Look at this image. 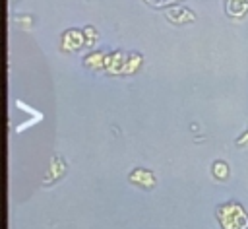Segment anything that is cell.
<instances>
[{"instance_id":"cell-1","label":"cell","mask_w":248,"mask_h":229,"mask_svg":"<svg viewBox=\"0 0 248 229\" xmlns=\"http://www.w3.org/2000/svg\"><path fill=\"white\" fill-rule=\"evenodd\" d=\"M217 219L223 229H248V213L238 202H227L217 208Z\"/></svg>"},{"instance_id":"cell-2","label":"cell","mask_w":248,"mask_h":229,"mask_svg":"<svg viewBox=\"0 0 248 229\" xmlns=\"http://www.w3.org/2000/svg\"><path fill=\"white\" fill-rule=\"evenodd\" d=\"M83 45H85V35H83V31H78V29H68V31H64V35H62V50L74 52V50L81 49Z\"/></svg>"},{"instance_id":"cell-3","label":"cell","mask_w":248,"mask_h":229,"mask_svg":"<svg viewBox=\"0 0 248 229\" xmlns=\"http://www.w3.org/2000/svg\"><path fill=\"white\" fill-rule=\"evenodd\" d=\"M126 60H128V54H124L120 50H114L112 54H108L105 58V68H107L108 74H124Z\"/></svg>"},{"instance_id":"cell-4","label":"cell","mask_w":248,"mask_h":229,"mask_svg":"<svg viewBox=\"0 0 248 229\" xmlns=\"http://www.w3.org/2000/svg\"><path fill=\"white\" fill-rule=\"evenodd\" d=\"M130 182L138 184L140 188L149 190V188L155 186L157 179H155V175H153L151 171H147V169H134V171L130 173Z\"/></svg>"},{"instance_id":"cell-5","label":"cell","mask_w":248,"mask_h":229,"mask_svg":"<svg viewBox=\"0 0 248 229\" xmlns=\"http://www.w3.org/2000/svg\"><path fill=\"white\" fill-rule=\"evenodd\" d=\"M167 17H169L172 23H188V21H194V19H196L194 12H190V10L184 8V6H174V8L167 10Z\"/></svg>"},{"instance_id":"cell-6","label":"cell","mask_w":248,"mask_h":229,"mask_svg":"<svg viewBox=\"0 0 248 229\" xmlns=\"http://www.w3.org/2000/svg\"><path fill=\"white\" fill-rule=\"evenodd\" d=\"M248 12L246 0H227V14L232 17H242Z\"/></svg>"},{"instance_id":"cell-7","label":"cell","mask_w":248,"mask_h":229,"mask_svg":"<svg viewBox=\"0 0 248 229\" xmlns=\"http://www.w3.org/2000/svg\"><path fill=\"white\" fill-rule=\"evenodd\" d=\"M105 58H107L105 52H91V54H87V56L83 58V64H85L87 68L99 70V68H105Z\"/></svg>"},{"instance_id":"cell-8","label":"cell","mask_w":248,"mask_h":229,"mask_svg":"<svg viewBox=\"0 0 248 229\" xmlns=\"http://www.w3.org/2000/svg\"><path fill=\"white\" fill-rule=\"evenodd\" d=\"M64 175V159H60V157H54L52 161H50V167H48V180L46 182H50V180H54V179H58V177H62Z\"/></svg>"},{"instance_id":"cell-9","label":"cell","mask_w":248,"mask_h":229,"mask_svg":"<svg viewBox=\"0 0 248 229\" xmlns=\"http://www.w3.org/2000/svg\"><path fill=\"white\" fill-rule=\"evenodd\" d=\"M141 62H143V58H141L140 52H130V54H128V60H126L124 74H134V72L141 66Z\"/></svg>"},{"instance_id":"cell-10","label":"cell","mask_w":248,"mask_h":229,"mask_svg":"<svg viewBox=\"0 0 248 229\" xmlns=\"http://www.w3.org/2000/svg\"><path fill=\"white\" fill-rule=\"evenodd\" d=\"M211 171H213V177L215 179H221V180H225L227 177H229V165L225 163V161H221V159H217L215 163H213V167H211Z\"/></svg>"},{"instance_id":"cell-11","label":"cell","mask_w":248,"mask_h":229,"mask_svg":"<svg viewBox=\"0 0 248 229\" xmlns=\"http://www.w3.org/2000/svg\"><path fill=\"white\" fill-rule=\"evenodd\" d=\"M83 35H85V45H93L97 41V29H93L91 25L83 29Z\"/></svg>"},{"instance_id":"cell-12","label":"cell","mask_w":248,"mask_h":229,"mask_svg":"<svg viewBox=\"0 0 248 229\" xmlns=\"http://www.w3.org/2000/svg\"><path fill=\"white\" fill-rule=\"evenodd\" d=\"M246 138H248V132H246V134H244V136H240V138H238V140H236V144H238V146H242V142H244V140H246Z\"/></svg>"}]
</instances>
